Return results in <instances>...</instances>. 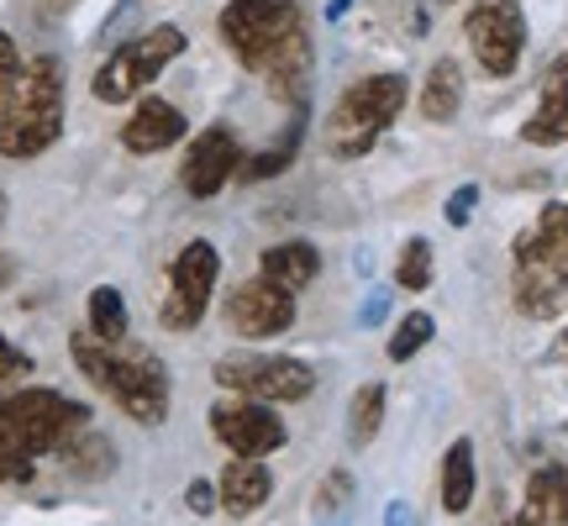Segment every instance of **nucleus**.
Returning a JSON list of instances; mask_svg holds the SVG:
<instances>
[{"label":"nucleus","mask_w":568,"mask_h":526,"mask_svg":"<svg viewBox=\"0 0 568 526\" xmlns=\"http://www.w3.org/2000/svg\"><path fill=\"white\" fill-rule=\"evenodd\" d=\"M347 495H353V474H347V468H332L322 479V489H316V506L337 510V506H347Z\"/></svg>","instance_id":"c85d7f7f"},{"label":"nucleus","mask_w":568,"mask_h":526,"mask_svg":"<svg viewBox=\"0 0 568 526\" xmlns=\"http://www.w3.org/2000/svg\"><path fill=\"white\" fill-rule=\"evenodd\" d=\"M385 526H416V516H410V506H406V500H389V510H385Z\"/></svg>","instance_id":"f704fd0d"},{"label":"nucleus","mask_w":568,"mask_h":526,"mask_svg":"<svg viewBox=\"0 0 568 526\" xmlns=\"http://www.w3.org/2000/svg\"><path fill=\"white\" fill-rule=\"evenodd\" d=\"M190 132L184 122V111L174 101H163V95H142L132 105V117L122 122V148L126 153H163V148H174V142Z\"/></svg>","instance_id":"4468645a"},{"label":"nucleus","mask_w":568,"mask_h":526,"mask_svg":"<svg viewBox=\"0 0 568 526\" xmlns=\"http://www.w3.org/2000/svg\"><path fill=\"white\" fill-rule=\"evenodd\" d=\"M216 280H222V253H216V243H205V237L184 243L174 269H169V295H163V305H159V322L169 326V332L201 326L205 305L216 295Z\"/></svg>","instance_id":"9d476101"},{"label":"nucleus","mask_w":568,"mask_h":526,"mask_svg":"<svg viewBox=\"0 0 568 526\" xmlns=\"http://www.w3.org/2000/svg\"><path fill=\"white\" fill-rule=\"evenodd\" d=\"M21 69H27V59H21L17 38H11V32L0 27V95H6V90L17 84V74H21Z\"/></svg>","instance_id":"7c9ffc66"},{"label":"nucleus","mask_w":568,"mask_h":526,"mask_svg":"<svg viewBox=\"0 0 568 526\" xmlns=\"http://www.w3.org/2000/svg\"><path fill=\"white\" fill-rule=\"evenodd\" d=\"M226 326H232L237 337H247V343L280 337V332L295 326V295L268 280H243L226 295Z\"/></svg>","instance_id":"ddd939ff"},{"label":"nucleus","mask_w":568,"mask_h":526,"mask_svg":"<svg viewBox=\"0 0 568 526\" xmlns=\"http://www.w3.org/2000/svg\"><path fill=\"white\" fill-rule=\"evenodd\" d=\"M410 84L406 74H364L337 95V105L326 111V148L337 159H364L374 142L389 132V122L406 111Z\"/></svg>","instance_id":"39448f33"},{"label":"nucleus","mask_w":568,"mask_h":526,"mask_svg":"<svg viewBox=\"0 0 568 526\" xmlns=\"http://www.w3.org/2000/svg\"><path fill=\"white\" fill-rule=\"evenodd\" d=\"M216 27H222V42L243 69H253L280 101L305 105L311 32H305L301 0H226Z\"/></svg>","instance_id":"f257e3e1"},{"label":"nucleus","mask_w":568,"mask_h":526,"mask_svg":"<svg viewBox=\"0 0 568 526\" xmlns=\"http://www.w3.org/2000/svg\"><path fill=\"white\" fill-rule=\"evenodd\" d=\"M474 485H479V468H474V443H468V437H458V443L447 447V458H443V510L464 516V510L474 506Z\"/></svg>","instance_id":"aec40b11"},{"label":"nucleus","mask_w":568,"mask_h":526,"mask_svg":"<svg viewBox=\"0 0 568 526\" xmlns=\"http://www.w3.org/2000/svg\"><path fill=\"white\" fill-rule=\"evenodd\" d=\"M0 226H6V184H0Z\"/></svg>","instance_id":"e433bc0d"},{"label":"nucleus","mask_w":568,"mask_h":526,"mask_svg":"<svg viewBox=\"0 0 568 526\" xmlns=\"http://www.w3.org/2000/svg\"><path fill=\"white\" fill-rule=\"evenodd\" d=\"M385 385L374 380V385H358L353 405H347V443L353 447H368L379 437V426H385Z\"/></svg>","instance_id":"4be33fe9"},{"label":"nucleus","mask_w":568,"mask_h":526,"mask_svg":"<svg viewBox=\"0 0 568 526\" xmlns=\"http://www.w3.org/2000/svg\"><path fill=\"white\" fill-rule=\"evenodd\" d=\"M347 6H353V0H326V21H343Z\"/></svg>","instance_id":"c9c22d12"},{"label":"nucleus","mask_w":568,"mask_h":526,"mask_svg":"<svg viewBox=\"0 0 568 526\" xmlns=\"http://www.w3.org/2000/svg\"><path fill=\"white\" fill-rule=\"evenodd\" d=\"M516 526H568V464H548L531 474Z\"/></svg>","instance_id":"dca6fc26"},{"label":"nucleus","mask_w":568,"mask_h":526,"mask_svg":"<svg viewBox=\"0 0 568 526\" xmlns=\"http://www.w3.org/2000/svg\"><path fill=\"white\" fill-rule=\"evenodd\" d=\"M432 274H437V259H432V243L426 237H410L406 247H400V263H395V290H426L432 284Z\"/></svg>","instance_id":"b1692460"},{"label":"nucleus","mask_w":568,"mask_h":526,"mask_svg":"<svg viewBox=\"0 0 568 526\" xmlns=\"http://www.w3.org/2000/svg\"><path fill=\"white\" fill-rule=\"evenodd\" d=\"M432 332H437V322H432L426 311H410V316H400V326L389 332V358H395V364H410V358H416V353L432 343Z\"/></svg>","instance_id":"393cba45"},{"label":"nucleus","mask_w":568,"mask_h":526,"mask_svg":"<svg viewBox=\"0 0 568 526\" xmlns=\"http://www.w3.org/2000/svg\"><path fill=\"white\" fill-rule=\"evenodd\" d=\"M301 138H305V105H295L290 132H284L280 142H268L264 153H247L243 169H237V180H243V184H258V180H274V174H284V169L295 163V153H301Z\"/></svg>","instance_id":"6ab92c4d"},{"label":"nucleus","mask_w":568,"mask_h":526,"mask_svg":"<svg viewBox=\"0 0 568 526\" xmlns=\"http://www.w3.org/2000/svg\"><path fill=\"white\" fill-rule=\"evenodd\" d=\"M17 374H32V358L21 347H11V337L0 332V380H17Z\"/></svg>","instance_id":"473e14b6"},{"label":"nucleus","mask_w":568,"mask_h":526,"mask_svg":"<svg viewBox=\"0 0 568 526\" xmlns=\"http://www.w3.org/2000/svg\"><path fill=\"white\" fill-rule=\"evenodd\" d=\"M216 385L258 405H295L316 390V374L284 353H226L216 364Z\"/></svg>","instance_id":"6e6552de"},{"label":"nucleus","mask_w":568,"mask_h":526,"mask_svg":"<svg viewBox=\"0 0 568 526\" xmlns=\"http://www.w3.org/2000/svg\"><path fill=\"white\" fill-rule=\"evenodd\" d=\"M63 458H69V468H74L80 479H105V474L116 468V447L105 443L101 432H84L80 443L63 447Z\"/></svg>","instance_id":"5701e85b"},{"label":"nucleus","mask_w":568,"mask_h":526,"mask_svg":"<svg viewBox=\"0 0 568 526\" xmlns=\"http://www.w3.org/2000/svg\"><path fill=\"white\" fill-rule=\"evenodd\" d=\"M222 510L226 516H253V510L268 506V495H274V474H268L264 458H232L222 474Z\"/></svg>","instance_id":"2eb2a0df"},{"label":"nucleus","mask_w":568,"mask_h":526,"mask_svg":"<svg viewBox=\"0 0 568 526\" xmlns=\"http://www.w3.org/2000/svg\"><path fill=\"white\" fill-rule=\"evenodd\" d=\"M385 311H389V290H374V295L358 305V322H364V326H379V322H385Z\"/></svg>","instance_id":"72a5a7b5"},{"label":"nucleus","mask_w":568,"mask_h":526,"mask_svg":"<svg viewBox=\"0 0 568 526\" xmlns=\"http://www.w3.org/2000/svg\"><path fill=\"white\" fill-rule=\"evenodd\" d=\"M243 142L232 127H205L201 138L184 148V163H180V184L195 195V201H211V195H222L226 184L237 180V169H243Z\"/></svg>","instance_id":"f8f14e48"},{"label":"nucleus","mask_w":568,"mask_h":526,"mask_svg":"<svg viewBox=\"0 0 568 526\" xmlns=\"http://www.w3.org/2000/svg\"><path fill=\"white\" fill-rule=\"evenodd\" d=\"M69 353L95 390H105L138 426H159L169 416V368L148 347H111L90 326L69 337Z\"/></svg>","instance_id":"f03ea898"},{"label":"nucleus","mask_w":568,"mask_h":526,"mask_svg":"<svg viewBox=\"0 0 568 526\" xmlns=\"http://www.w3.org/2000/svg\"><path fill=\"white\" fill-rule=\"evenodd\" d=\"M90 332H95L101 343H111V347L126 343V332H132V311H126V301H122V290H116V284H95V290H90Z\"/></svg>","instance_id":"412c9836"},{"label":"nucleus","mask_w":568,"mask_h":526,"mask_svg":"<svg viewBox=\"0 0 568 526\" xmlns=\"http://www.w3.org/2000/svg\"><path fill=\"white\" fill-rule=\"evenodd\" d=\"M443 6H453V0H443Z\"/></svg>","instance_id":"4c0bfd02"},{"label":"nucleus","mask_w":568,"mask_h":526,"mask_svg":"<svg viewBox=\"0 0 568 526\" xmlns=\"http://www.w3.org/2000/svg\"><path fill=\"white\" fill-rule=\"evenodd\" d=\"M184 27H174V21H159V27H148V32H138L132 42H122L111 59L95 69V84H90V95L101 105H122L132 101V95H142L148 84L159 80L169 63L184 53Z\"/></svg>","instance_id":"0eeeda50"},{"label":"nucleus","mask_w":568,"mask_h":526,"mask_svg":"<svg viewBox=\"0 0 568 526\" xmlns=\"http://www.w3.org/2000/svg\"><path fill=\"white\" fill-rule=\"evenodd\" d=\"M474 205H479V184H458V190L447 195V205H443L447 226H468V216H474Z\"/></svg>","instance_id":"c756f323"},{"label":"nucleus","mask_w":568,"mask_h":526,"mask_svg":"<svg viewBox=\"0 0 568 526\" xmlns=\"http://www.w3.org/2000/svg\"><path fill=\"white\" fill-rule=\"evenodd\" d=\"M184 506L195 510V516H216V510H222V495H216L211 479H190V485H184Z\"/></svg>","instance_id":"2f4dec72"},{"label":"nucleus","mask_w":568,"mask_h":526,"mask_svg":"<svg viewBox=\"0 0 568 526\" xmlns=\"http://www.w3.org/2000/svg\"><path fill=\"white\" fill-rule=\"evenodd\" d=\"M516 305L548 322L568 301V201L537 211V222L516 237Z\"/></svg>","instance_id":"20e7f679"},{"label":"nucleus","mask_w":568,"mask_h":526,"mask_svg":"<svg viewBox=\"0 0 568 526\" xmlns=\"http://www.w3.org/2000/svg\"><path fill=\"white\" fill-rule=\"evenodd\" d=\"M464 38L489 80H510L527 53V21L516 0H474L464 17Z\"/></svg>","instance_id":"1a4fd4ad"},{"label":"nucleus","mask_w":568,"mask_h":526,"mask_svg":"<svg viewBox=\"0 0 568 526\" xmlns=\"http://www.w3.org/2000/svg\"><path fill=\"white\" fill-rule=\"evenodd\" d=\"M416 105H422L426 122H437V127L458 117V105H464V69H458V59H437L426 69V84H422V95H416Z\"/></svg>","instance_id":"a211bd4d"},{"label":"nucleus","mask_w":568,"mask_h":526,"mask_svg":"<svg viewBox=\"0 0 568 526\" xmlns=\"http://www.w3.org/2000/svg\"><path fill=\"white\" fill-rule=\"evenodd\" d=\"M542 105L568 111V53H558V59L542 69Z\"/></svg>","instance_id":"cd10ccee"},{"label":"nucleus","mask_w":568,"mask_h":526,"mask_svg":"<svg viewBox=\"0 0 568 526\" xmlns=\"http://www.w3.org/2000/svg\"><path fill=\"white\" fill-rule=\"evenodd\" d=\"M316 274H322V253L305 243V237H290V243L264 247V259H258V280L280 284V290H290V295H301Z\"/></svg>","instance_id":"f3484780"},{"label":"nucleus","mask_w":568,"mask_h":526,"mask_svg":"<svg viewBox=\"0 0 568 526\" xmlns=\"http://www.w3.org/2000/svg\"><path fill=\"white\" fill-rule=\"evenodd\" d=\"M32 479V458L21 453V443L11 437V426L0 416V485H27Z\"/></svg>","instance_id":"bb28decb"},{"label":"nucleus","mask_w":568,"mask_h":526,"mask_svg":"<svg viewBox=\"0 0 568 526\" xmlns=\"http://www.w3.org/2000/svg\"><path fill=\"white\" fill-rule=\"evenodd\" d=\"M0 416L11 426V437L21 443L27 458H42V453H63L69 443H80L84 432H90V405L69 401L59 390H17V395H6L0 401Z\"/></svg>","instance_id":"423d86ee"},{"label":"nucleus","mask_w":568,"mask_h":526,"mask_svg":"<svg viewBox=\"0 0 568 526\" xmlns=\"http://www.w3.org/2000/svg\"><path fill=\"white\" fill-rule=\"evenodd\" d=\"M63 138V63L32 59L0 95V159H38Z\"/></svg>","instance_id":"7ed1b4c3"},{"label":"nucleus","mask_w":568,"mask_h":526,"mask_svg":"<svg viewBox=\"0 0 568 526\" xmlns=\"http://www.w3.org/2000/svg\"><path fill=\"white\" fill-rule=\"evenodd\" d=\"M521 142H531V148H558V142H568V111L537 105L531 122L521 127Z\"/></svg>","instance_id":"a878e982"},{"label":"nucleus","mask_w":568,"mask_h":526,"mask_svg":"<svg viewBox=\"0 0 568 526\" xmlns=\"http://www.w3.org/2000/svg\"><path fill=\"white\" fill-rule=\"evenodd\" d=\"M211 432H216V443L232 447L237 458H268V453L284 447V416L274 405L243 401V395L211 405Z\"/></svg>","instance_id":"9b49d317"}]
</instances>
